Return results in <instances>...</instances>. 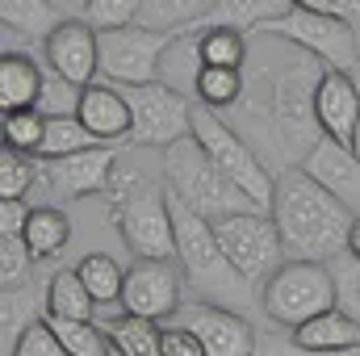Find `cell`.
<instances>
[{"label":"cell","instance_id":"12","mask_svg":"<svg viewBox=\"0 0 360 356\" xmlns=\"http://www.w3.org/2000/svg\"><path fill=\"white\" fill-rule=\"evenodd\" d=\"M117 172V151L113 143H96L89 151H72V155H55V160H38V184L51 193V201H80L96 197L113 184Z\"/></svg>","mask_w":360,"mask_h":356},{"label":"cell","instance_id":"5","mask_svg":"<svg viewBox=\"0 0 360 356\" xmlns=\"http://www.w3.org/2000/svg\"><path fill=\"white\" fill-rule=\"evenodd\" d=\"M117 231L139 260H176V222L168 184L130 177L113 201Z\"/></svg>","mask_w":360,"mask_h":356},{"label":"cell","instance_id":"44","mask_svg":"<svg viewBox=\"0 0 360 356\" xmlns=\"http://www.w3.org/2000/svg\"><path fill=\"white\" fill-rule=\"evenodd\" d=\"M348 252L360 256V214H356V222H352V235H348Z\"/></svg>","mask_w":360,"mask_h":356},{"label":"cell","instance_id":"40","mask_svg":"<svg viewBox=\"0 0 360 356\" xmlns=\"http://www.w3.org/2000/svg\"><path fill=\"white\" fill-rule=\"evenodd\" d=\"M164 356H205V348L188 327L172 323V327H164Z\"/></svg>","mask_w":360,"mask_h":356},{"label":"cell","instance_id":"45","mask_svg":"<svg viewBox=\"0 0 360 356\" xmlns=\"http://www.w3.org/2000/svg\"><path fill=\"white\" fill-rule=\"evenodd\" d=\"M109 356H126V352H122V348H117V344H113V340H109Z\"/></svg>","mask_w":360,"mask_h":356},{"label":"cell","instance_id":"13","mask_svg":"<svg viewBox=\"0 0 360 356\" xmlns=\"http://www.w3.org/2000/svg\"><path fill=\"white\" fill-rule=\"evenodd\" d=\"M172 323L188 327V331L201 340L205 356H256V348H260L256 327H252L239 310H231V306H222V302H210V298H201V302H180V310L172 314Z\"/></svg>","mask_w":360,"mask_h":356},{"label":"cell","instance_id":"41","mask_svg":"<svg viewBox=\"0 0 360 356\" xmlns=\"http://www.w3.org/2000/svg\"><path fill=\"white\" fill-rule=\"evenodd\" d=\"M30 210L34 205H25V197H0V235H21Z\"/></svg>","mask_w":360,"mask_h":356},{"label":"cell","instance_id":"23","mask_svg":"<svg viewBox=\"0 0 360 356\" xmlns=\"http://www.w3.org/2000/svg\"><path fill=\"white\" fill-rule=\"evenodd\" d=\"M0 21H4V34H17L25 42H46L63 13L51 4V0H0Z\"/></svg>","mask_w":360,"mask_h":356},{"label":"cell","instance_id":"38","mask_svg":"<svg viewBox=\"0 0 360 356\" xmlns=\"http://www.w3.org/2000/svg\"><path fill=\"white\" fill-rule=\"evenodd\" d=\"M143 4H147V0H92V4H89V13H84V21H92L96 30L130 25V21H139Z\"/></svg>","mask_w":360,"mask_h":356},{"label":"cell","instance_id":"7","mask_svg":"<svg viewBox=\"0 0 360 356\" xmlns=\"http://www.w3.org/2000/svg\"><path fill=\"white\" fill-rule=\"evenodd\" d=\"M193 134H197V143L210 151V160L226 172V177L235 180L260 210H269L272 205V189H276V177H272L269 168H264V160H260V151L218 113V109H210V105H193Z\"/></svg>","mask_w":360,"mask_h":356},{"label":"cell","instance_id":"11","mask_svg":"<svg viewBox=\"0 0 360 356\" xmlns=\"http://www.w3.org/2000/svg\"><path fill=\"white\" fill-rule=\"evenodd\" d=\"M130 101L134 113V130L130 143L139 147H172L184 134H193V101L168 84V80H151V84H117Z\"/></svg>","mask_w":360,"mask_h":356},{"label":"cell","instance_id":"25","mask_svg":"<svg viewBox=\"0 0 360 356\" xmlns=\"http://www.w3.org/2000/svg\"><path fill=\"white\" fill-rule=\"evenodd\" d=\"M218 0H147L143 13H139V25H151V30H168V34H180V30H201L205 17L214 13Z\"/></svg>","mask_w":360,"mask_h":356},{"label":"cell","instance_id":"24","mask_svg":"<svg viewBox=\"0 0 360 356\" xmlns=\"http://www.w3.org/2000/svg\"><path fill=\"white\" fill-rule=\"evenodd\" d=\"M105 331L126 356H164V323H155V319H139L117 306L105 319Z\"/></svg>","mask_w":360,"mask_h":356},{"label":"cell","instance_id":"2","mask_svg":"<svg viewBox=\"0 0 360 356\" xmlns=\"http://www.w3.org/2000/svg\"><path fill=\"white\" fill-rule=\"evenodd\" d=\"M269 214L285 239V256L293 260H331L348 252V235L356 222V210L340 201L327 184H319L302 164L276 172Z\"/></svg>","mask_w":360,"mask_h":356},{"label":"cell","instance_id":"18","mask_svg":"<svg viewBox=\"0 0 360 356\" xmlns=\"http://www.w3.org/2000/svg\"><path fill=\"white\" fill-rule=\"evenodd\" d=\"M302 168L360 214V151H352V147H344V143H335V139L323 134L302 155Z\"/></svg>","mask_w":360,"mask_h":356},{"label":"cell","instance_id":"20","mask_svg":"<svg viewBox=\"0 0 360 356\" xmlns=\"http://www.w3.org/2000/svg\"><path fill=\"white\" fill-rule=\"evenodd\" d=\"M46 89V68H38L21 51L0 55V109H38Z\"/></svg>","mask_w":360,"mask_h":356},{"label":"cell","instance_id":"19","mask_svg":"<svg viewBox=\"0 0 360 356\" xmlns=\"http://www.w3.org/2000/svg\"><path fill=\"white\" fill-rule=\"evenodd\" d=\"M289 344L302 348V352H335V348H352V344H360V323L348 314V310L331 306V310H323V314L297 323V327L289 331Z\"/></svg>","mask_w":360,"mask_h":356},{"label":"cell","instance_id":"29","mask_svg":"<svg viewBox=\"0 0 360 356\" xmlns=\"http://www.w3.org/2000/svg\"><path fill=\"white\" fill-rule=\"evenodd\" d=\"M289 8H293V0H218L214 13L205 17V25H235V30L256 34L264 21H276Z\"/></svg>","mask_w":360,"mask_h":356},{"label":"cell","instance_id":"21","mask_svg":"<svg viewBox=\"0 0 360 356\" xmlns=\"http://www.w3.org/2000/svg\"><path fill=\"white\" fill-rule=\"evenodd\" d=\"M21 239L30 243L34 260H51V256H59V252L68 248V239H72V218H68V210H63V205H55V201L34 205V210H30V218H25Z\"/></svg>","mask_w":360,"mask_h":356},{"label":"cell","instance_id":"26","mask_svg":"<svg viewBox=\"0 0 360 356\" xmlns=\"http://www.w3.org/2000/svg\"><path fill=\"white\" fill-rule=\"evenodd\" d=\"M197 55L201 68H243L248 63V30L235 25H201L197 30Z\"/></svg>","mask_w":360,"mask_h":356},{"label":"cell","instance_id":"17","mask_svg":"<svg viewBox=\"0 0 360 356\" xmlns=\"http://www.w3.org/2000/svg\"><path fill=\"white\" fill-rule=\"evenodd\" d=\"M76 117L89 126L101 143H126L130 130H134V113H130L126 92L117 84H109V80H92V84L80 89Z\"/></svg>","mask_w":360,"mask_h":356},{"label":"cell","instance_id":"8","mask_svg":"<svg viewBox=\"0 0 360 356\" xmlns=\"http://www.w3.org/2000/svg\"><path fill=\"white\" fill-rule=\"evenodd\" d=\"M214 235L226 252V260L239 268V276L252 281H269L276 268L285 265V239L276 231V218L269 210H239V214H222L214 218Z\"/></svg>","mask_w":360,"mask_h":356},{"label":"cell","instance_id":"31","mask_svg":"<svg viewBox=\"0 0 360 356\" xmlns=\"http://www.w3.org/2000/svg\"><path fill=\"white\" fill-rule=\"evenodd\" d=\"M96 143H101V139L92 134L76 113H51V117H46V139H42V147H38V160L89 151V147H96Z\"/></svg>","mask_w":360,"mask_h":356},{"label":"cell","instance_id":"6","mask_svg":"<svg viewBox=\"0 0 360 356\" xmlns=\"http://www.w3.org/2000/svg\"><path fill=\"white\" fill-rule=\"evenodd\" d=\"M260 306L276 327H297L335 306V276L327 260H285L260 289Z\"/></svg>","mask_w":360,"mask_h":356},{"label":"cell","instance_id":"30","mask_svg":"<svg viewBox=\"0 0 360 356\" xmlns=\"http://www.w3.org/2000/svg\"><path fill=\"white\" fill-rule=\"evenodd\" d=\"M76 272L84 276L89 293L96 298V306H122V285H126V268L117 265L109 252H89Z\"/></svg>","mask_w":360,"mask_h":356},{"label":"cell","instance_id":"22","mask_svg":"<svg viewBox=\"0 0 360 356\" xmlns=\"http://www.w3.org/2000/svg\"><path fill=\"white\" fill-rule=\"evenodd\" d=\"M51 281V276H46ZM46 281H17V285H4V298H0V314H4V356L13 352V344L21 340V331L34 319V310L42 306L46 310Z\"/></svg>","mask_w":360,"mask_h":356},{"label":"cell","instance_id":"4","mask_svg":"<svg viewBox=\"0 0 360 356\" xmlns=\"http://www.w3.org/2000/svg\"><path fill=\"white\" fill-rule=\"evenodd\" d=\"M172 222H176V260L184 268V281L197 293H205L210 302H222L226 293H243L248 281L226 260V252L214 235V222L205 214H197L193 205H184L180 197H172Z\"/></svg>","mask_w":360,"mask_h":356},{"label":"cell","instance_id":"10","mask_svg":"<svg viewBox=\"0 0 360 356\" xmlns=\"http://www.w3.org/2000/svg\"><path fill=\"white\" fill-rule=\"evenodd\" d=\"M176 42V34L168 30H151V25H113L101 30V80L109 84H151L164 80V55Z\"/></svg>","mask_w":360,"mask_h":356},{"label":"cell","instance_id":"34","mask_svg":"<svg viewBox=\"0 0 360 356\" xmlns=\"http://www.w3.org/2000/svg\"><path fill=\"white\" fill-rule=\"evenodd\" d=\"M38 184V155L4 147L0 155V197H25Z\"/></svg>","mask_w":360,"mask_h":356},{"label":"cell","instance_id":"33","mask_svg":"<svg viewBox=\"0 0 360 356\" xmlns=\"http://www.w3.org/2000/svg\"><path fill=\"white\" fill-rule=\"evenodd\" d=\"M0 134H4V147L25 151V155H38V147L46 139V113L42 109H4Z\"/></svg>","mask_w":360,"mask_h":356},{"label":"cell","instance_id":"9","mask_svg":"<svg viewBox=\"0 0 360 356\" xmlns=\"http://www.w3.org/2000/svg\"><path fill=\"white\" fill-rule=\"evenodd\" d=\"M256 34L285 38V42L302 46L306 55H314L327 68H344V72H356L360 68V34L356 30L348 21H340V17H327V13H314V8H302V4H293L276 21H264Z\"/></svg>","mask_w":360,"mask_h":356},{"label":"cell","instance_id":"3","mask_svg":"<svg viewBox=\"0 0 360 356\" xmlns=\"http://www.w3.org/2000/svg\"><path fill=\"white\" fill-rule=\"evenodd\" d=\"M164 184H168L172 197L193 205L197 214H205L210 222L222 218V214L260 210L235 180L210 160V151L197 143V134H184L180 143L164 147Z\"/></svg>","mask_w":360,"mask_h":356},{"label":"cell","instance_id":"43","mask_svg":"<svg viewBox=\"0 0 360 356\" xmlns=\"http://www.w3.org/2000/svg\"><path fill=\"white\" fill-rule=\"evenodd\" d=\"M276 356V352H272ZM289 356H360V344H352V348H335V352H302V348H293L289 344Z\"/></svg>","mask_w":360,"mask_h":356},{"label":"cell","instance_id":"32","mask_svg":"<svg viewBox=\"0 0 360 356\" xmlns=\"http://www.w3.org/2000/svg\"><path fill=\"white\" fill-rule=\"evenodd\" d=\"M46 323L55 327V336L63 340V348L72 356H109V331H101L96 319H59V314H46Z\"/></svg>","mask_w":360,"mask_h":356},{"label":"cell","instance_id":"28","mask_svg":"<svg viewBox=\"0 0 360 356\" xmlns=\"http://www.w3.org/2000/svg\"><path fill=\"white\" fill-rule=\"evenodd\" d=\"M193 92H197L201 105L226 113V109H235V105L248 96L243 68H197V76H193Z\"/></svg>","mask_w":360,"mask_h":356},{"label":"cell","instance_id":"39","mask_svg":"<svg viewBox=\"0 0 360 356\" xmlns=\"http://www.w3.org/2000/svg\"><path fill=\"white\" fill-rule=\"evenodd\" d=\"M76 105H80V84H72V80H63L59 72L46 68V89H42L38 109L51 117V113H76Z\"/></svg>","mask_w":360,"mask_h":356},{"label":"cell","instance_id":"37","mask_svg":"<svg viewBox=\"0 0 360 356\" xmlns=\"http://www.w3.org/2000/svg\"><path fill=\"white\" fill-rule=\"evenodd\" d=\"M34 265H38V260H34V252H30V243H25L21 235H0V281H4V285L25 281Z\"/></svg>","mask_w":360,"mask_h":356},{"label":"cell","instance_id":"16","mask_svg":"<svg viewBox=\"0 0 360 356\" xmlns=\"http://www.w3.org/2000/svg\"><path fill=\"white\" fill-rule=\"evenodd\" d=\"M314 117L319 130L344 147L360 151V84L356 72L344 68H323L319 84H314Z\"/></svg>","mask_w":360,"mask_h":356},{"label":"cell","instance_id":"1","mask_svg":"<svg viewBox=\"0 0 360 356\" xmlns=\"http://www.w3.org/2000/svg\"><path fill=\"white\" fill-rule=\"evenodd\" d=\"M327 63H319L314 55H306L302 46L281 38L276 59L260 63V72L248 84V105H243V122L260 126L269 134V143L281 151L285 168L302 164V155L323 139L319 117H314V84L323 76Z\"/></svg>","mask_w":360,"mask_h":356},{"label":"cell","instance_id":"36","mask_svg":"<svg viewBox=\"0 0 360 356\" xmlns=\"http://www.w3.org/2000/svg\"><path fill=\"white\" fill-rule=\"evenodd\" d=\"M8 356H72L63 348V340L55 336V327L46 323V314L38 319V323H30L25 331H21V340L13 344V352Z\"/></svg>","mask_w":360,"mask_h":356},{"label":"cell","instance_id":"27","mask_svg":"<svg viewBox=\"0 0 360 356\" xmlns=\"http://www.w3.org/2000/svg\"><path fill=\"white\" fill-rule=\"evenodd\" d=\"M46 314L59 319H96V298L89 293L84 276L76 268H63L46 281Z\"/></svg>","mask_w":360,"mask_h":356},{"label":"cell","instance_id":"15","mask_svg":"<svg viewBox=\"0 0 360 356\" xmlns=\"http://www.w3.org/2000/svg\"><path fill=\"white\" fill-rule=\"evenodd\" d=\"M42 63L72 84H92L101 76V30L84 17H63L59 30L42 42Z\"/></svg>","mask_w":360,"mask_h":356},{"label":"cell","instance_id":"42","mask_svg":"<svg viewBox=\"0 0 360 356\" xmlns=\"http://www.w3.org/2000/svg\"><path fill=\"white\" fill-rule=\"evenodd\" d=\"M51 4H55V8H59L63 17H84L92 0H51Z\"/></svg>","mask_w":360,"mask_h":356},{"label":"cell","instance_id":"35","mask_svg":"<svg viewBox=\"0 0 360 356\" xmlns=\"http://www.w3.org/2000/svg\"><path fill=\"white\" fill-rule=\"evenodd\" d=\"M327 265H331V276H335V306L348 310L360 323V256L340 252V256H331Z\"/></svg>","mask_w":360,"mask_h":356},{"label":"cell","instance_id":"14","mask_svg":"<svg viewBox=\"0 0 360 356\" xmlns=\"http://www.w3.org/2000/svg\"><path fill=\"white\" fill-rule=\"evenodd\" d=\"M184 293V276L172 260H139L126 268V285H122V310L139 314V319H155L168 323L180 310Z\"/></svg>","mask_w":360,"mask_h":356}]
</instances>
